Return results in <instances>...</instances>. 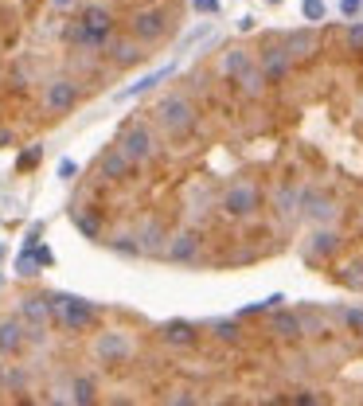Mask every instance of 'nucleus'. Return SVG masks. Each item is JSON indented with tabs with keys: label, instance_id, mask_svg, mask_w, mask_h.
<instances>
[{
	"label": "nucleus",
	"instance_id": "f257e3e1",
	"mask_svg": "<svg viewBox=\"0 0 363 406\" xmlns=\"http://www.w3.org/2000/svg\"><path fill=\"white\" fill-rule=\"evenodd\" d=\"M157 121L172 141H188V137H195V129H199V114H195V106L184 94H164L160 98L157 102Z\"/></svg>",
	"mask_w": 363,
	"mask_h": 406
},
{
	"label": "nucleus",
	"instance_id": "f03ea898",
	"mask_svg": "<svg viewBox=\"0 0 363 406\" xmlns=\"http://www.w3.org/2000/svg\"><path fill=\"white\" fill-rule=\"evenodd\" d=\"M47 305H51V317L67 328V332H86L98 324V309L82 297H71V293H47Z\"/></svg>",
	"mask_w": 363,
	"mask_h": 406
},
{
	"label": "nucleus",
	"instance_id": "7ed1b4c3",
	"mask_svg": "<svg viewBox=\"0 0 363 406\" xmlns=\"http://www.w3.org/2000/svg\"><path fill=\"white\" fill-rule=\"evenodd\" d=\"M118 145H121V153L129 156L137 168L141 164H153L157 160V133L148 129L145 121H129V125H121V133H118Z\"/></svg>",
	"mask_w": 363,
	"mask_h": 406
},
{
	"label": "nucleus",
	"instance_id": "20e7f679",
	"mask_svg": "<svg viewBox=\"0 0 363 406\" xmlns=\"http://www.w3.org/2000/svg\"><path fill=\"white\" fill-rule=\"evenodd\" d=\"M258 207H262V191H258V184H250V180H239V184H230L227 191H223V200H219V211L227 219H254Z\"/></svg>",
	"mask_w": 363,
	"mask_h": 406
},
{
	"label": "nucleus",
	"instance_id": "39448f33",
	"mask_svg": "<svg viewBox=\"0 0 363 406\" xmlns=\"http://www.w3.org/2000/svg\"><path fill=\"white\" fill-rule=\"evenodd\" d=\"M172 32V12L168 8H160V4H153V8H137L133 16H129V36L141 39V43H160V39Z\"/></svg>",
	"mask_w": 363,
	"mask_h": 406
},
{
	"label": "nucleus",
	"instance_id": "423d86ee",
	"mask_svg": "<svg viewBox=\"0 0 363 406\" xmlns=\"http://www.w3.org/2000/svg\"><path fill=\"white\" fill-rule=\"evenodd\" d=\"M78 98H82V90H78L74 78H51V83L43 86V109H47L51 118L71 114V109L78 106Z\"/></svg>",
	"mask_w": 363,
	"mask_h": 406
},
{
	"label": "nucleus",
	"instance_id": "0eeeda50",
	"mask_svg": "<svg viewBox=\"0 0 363 406\" xmlns=\"http://www.w3.org/2000/svg\"><path fill=\"white\" fill-rule=\"evenodd\" d=\"M254 59H258V67H262V74H266L270 86L285 83L289 71H293V59H289V51H285V43H262Z\"/></svg>",
	"mask_w": 363,
	"mask_h": 406
},
{
	"label": "nucleus",
	"instance_id": "6e6552de",
	"mask_svg": "<svg viewBox=\"0 0 363 406\" xmlns=\"http://www.w3.org/2000/svg\"><path fill=\"white\" fill-rule=\"evenodd\" d=\"M199 254H204V235L199 231H180V235L168 239V246H164L160 258L172 266H192V262H199Z\"/></svg>",
	"mask_w": 363,
	"mask_h": 406
},
{
	"label": "nucleus",
	"instance_id": "1a4fd4ad",
	"mask_svg": "<svg viewBox=\"0 0 363 406\" xmlns=\"http://www.w3.org/2000/svg\"><path fill=\"white\" fill-rule=\"evenodd\" d=\"M98 176L102 180H133L137 176V164L129 156L121 153V145H106L102 153H98Z\"/></svg>",
	"mask_w": 363,
	"mask_h": 406
},
{
	"label": "nucleus",
	"instance_id": "9d476101",
	"mask_svg": "<svg viewBox=\"0 0 363 406\" xmlns=\"http://www.w3.org/2000/svg\"><path fill=\"white\" fill-rule=\"evenodd\" d=\"M113 67H121V71H129V67H137V63H145L148 59V51H145V43L141 39H133V36H125V39H109V47L102 51Z\"/></svg>",
	"mask_w": 363,
	"mask_h": 406
},
{
	"label": "nucleus",
	"instance_id": "9b49d317",
	"mask_svg": "<svg viewBox=\"0 0 363 406\" xmlns=\"http://www.w3.org/2000/svg\"><path fill=\"white\" fill-rule=\"evenodd\" d=\"M94 356L102 363H125V359L133 356V340L125 332H102L94 340Z\"/></svg>",
	"mask_w": 363,
	"mask_h": 406
},
{
	"label": "nucleus",
	"instance_id": "f8f14e48",
	"mask_svg": "<svg viewBox=\"0 0 363 406\" xmlns=\"http://www.w3.org/2000/svg\"><path fill=\"white\" fill-rule=\"evenodd\" d=\"M230 86H234L246 102H262L266 90H270V83H266V74H262V67H258V59L250 63V67H242V71L230 78Z\"/></svg>",
	"mask_w": 363,
	"mask_h": 406
},
{
	"label": "nucleus",
	"instance_id": "ddd939ff",
	"mask_svg": "<svg viewBox=\"0 0 363 406\" xmlns=\"http://www.w3.org/2000/svg\"><path fill=\"white\" fill-rule=\"evenodd\" d=\"M270 332L278 336V340H301V336H309V328H305V317L301 309L293 312V309H274L270 312Z\"/></svg>",
	"mask_w": 363,
	"mask_h": 406
},
{
	"label": "nucleus",
	"instance_id": "4468645a",
	"mask_svg": "<svg viewBox=\"0 0 363 406\" xmlns=\"http://www.w3.org/2000/svg\"><path fill=\"white\" fill-rule=\"evenodd\" d=\"M297 215L309 219V223H324V219L336 215V207L328 195H320L316 188H301V207H297Z\"/></svg>",
	"mask_w": 363,
	"mask_h": 406
},
{
	"label": "nucleus",
	"instance_id": "2eb2a0df",
	"mask_svg": "<svg viewBox=\"0 0 363 406\" xmlns=\"http://www.w3.org/2000/svg\"><path fill=\"white\" fill-rule=\"evenodd\" d=\"M285 51H289V59L297 63V59H313L316 51H320V39H316V32L313 28H293V32H285Z\"/></svg>",
	"mask_w": 363,
	"mask_h": 406
},
{
	"label": "nucleus",
	"instance_id": "dca6fc26",
	"mask_svg": "<svg viewBox=\"0 0 363 406\" xmlns=\"http://www.w3.org/2000/svg\"><path fill=\"white\" fill-rule=\"evenodd\" d=\"M340 242H344V239H340L336 231L320 227V231H313V239L305 242V258H309V262H328V258L340 250Z\"/></svg>",
	"mask_w": 363,
	"mask_h": 406
},
{
	"label": "nucleus",
	"instance_id": "f3484780",
	"mask_svg": "<svg viewBox=\"0 0 363 406\" xmlns=\"http://www.w3.org/2000/svg\"><path fill=\"white\" fill-rule=\"evenodd\" d=\"M24 344H28V324L20 317L0 321V356H20Z\"/></svg>",
	"mask_w": 363,
	"mask_h": 406
},
{
	"label": "nucleus",
	"instance_id": "a211bd4d",
	"mask_svg": "<svg viewBox=\"0 0 363 406\" xmlns=\"http://www.w3.org/2000/svg\"><path fill=\"white\" fill-rule=\"evenodd\" d=\"M20 321L32 324V328H47V321H51L47 293H32V297H20Z\"/></svg>",
	"mask_w": 363,
	"mask_h": 406
},
{
	"label": "nucleus",
	"instance_id": "6ab92c4d",
	"mask_svg": "<svg viewBox=\"0 0 363 406\" xmlns=\"http://www.w3.org/2000/svg\"><path fill=\"white\" fill-rule=\"evenodd\" d=\"M160 340L172 344V348H195L199 344V328H195L192 321H168L160 328Z\"/></svg>",
	"mask_w": 363,
	"mask_h": 406
},
{
	"label": "nucleus",
	"instance_id": "aec40b11",
	"mask_svg": "<svg viewBox=\"0 0 363 406\" xmlns=\"http://www.w3.org/2000/svg\"><path fill=\"white\" fill-rule=\"evenodd\" d=\"M297 207H301V184H293V180L278 184V191H274V215L293 219L297 215Z\"/></svg>",
	"mask_w": 363,
	"mask_h": 406
},
{
	"label": "nucleus",
	"instance_id": "412c9836",
	"mask_svg": "<svg viewBox=\"0 0 363 406\" xmlns=\"http://www.w3.org/2000/svg\"><path fill=\"white\" fill-rule=\"evenodd\" d=\"M137 242H141V254H164V246H168V231H164V223L160 219H148L145 227L137 231Z\"/></svg>",
	"mask_w": 363,
	"mask_h": 406
},
{
	"label": "nucleus",
	"instance_id": "4be33fe9",
	"mask_svg": "<svg viewBox=\"0 0 363 406\" xmlns=\"http://www.w3.org/2000/svg\"><path fill=\"white\" fill-rule=\"evenodd\" d=\"M78 20H82L90 32H102V36H113V28H118V16L109 12L106 4H86L82 12H78Z\"/></svg>",
	"mask_w": 363,
	"mask_h": 406
},
{
	"label": "nucleus",
	"instance_id": "5701e85b",
	"mask_svg": "<svg viewBox=\"0 0 363 406\" xmlns=\"http://www.w3.org/2000/svg\"><path fill=\"white\" fill-rule=\"evenodd\" d=\"M250 63H254V55H250L246 47H230L227 55H223V63H219V71H223V78L230 83V78H234L242 67H250Z\"/></svg>",
	"mask_w": 363,
	"mask_h": 406
},
{
	"label": "nucleus",
	"instance_id": "b1692460",
	"mask_svg": "<svg viewBox=\"0 0 363 406\" xmlns=\"http://www.w3.org/2000/svg\"><path fill=\"white\" fill-rule=\"evenodd\" d=\"M207 332L215 336V340H223V344H239V317H223V321H207Z\"/></svg>",
	"mask_w": 363,
	"mask_h": 406
},
{
	"label": "nucleus",
	"instance_id": "393cba45",
	"mask_svg": "<svg viewBox=\"0 0 363 406\" xmlns=\"http://www.w3.org/2000/svg\"><path fill=\"white\" fill-rule=\"evenodd\" d=\"M71 403H78V406H90L98 398V387H94V379H86V375H74L71 379V394H67Z\"/></svg>",
	"mask_w": 363,
	"mask_h": 406
},
{
	"label": "nucleus",
	"instance_id": "a878e982",
	"mask_svg": "<svg viewBox=\"0 0 363 406\" xmlns=\"http://www.w3.org/2000/svg\"><path fill=\"white\" fill-rule=\"evenodd\" d=\"M71 223L82 231V239H98V235H102V223H98V215H90V211L71 207Z\"/></svg>",
	"mask_w": 363,
	"mask_h": 406
},
{
	"label": "nucleus",
	"instance_id": "bb28decb",
	"mask_svg": "<svg viewBox=\"0 0 363 406\" xmlns=\"http://www.w3.org/2000/svg\"><path fill=\"white\" fill-rule=\"evenodd\" d=\"M168 74H172V67H160L157 74H148L145 83H137V86H129V90H121L118 98H137V94H145V90H153V86H157V83H164Z\"/></svg>",
	"mask_w": 363,
	"mask_h": 406
},
{
	"label": "nucleus",
	"instance_id": "cd10ccee",
	"mask_svg": "<svg viewBox=\"0 0 363 406\" xmlns=\"http://www.w3.org/2000/svg\"><path fill=\"white\" fill-rule=\"evenodd\" d=\"M344 47L351 51V55H363V20H351L348 32H344Z\"/></svg>",
	"mask_w": 363,
	"mask_h": 406
},
{
	"label": "nucleus",
	"instance_id": "c85d7f7f",
	"mask_svg": "<svg viewBox=\"0 0 363 406\" xmlns=\"http://www.w3.org/2000/svg\"><path fill=\"white\" fill-rule=\"evenodd\" d=\"M109 250L125 254V258H141V242L137 235H121V239H109Z\"/></svg>",
	"mask_w": 363,
	"mask_h": 406
},
{
	"label": "nucleus",
	"instance_id": "c756f323",
	"mask_svg": "<svg viewBox=\"0 0 363 406\" xmlns=\"http://www.w3.org/2000/svg\"><path fill=\"white\" fill-rule=\"evenodd\" d=\"M24 387H28V371H24V367H12V363H8V367H4V391L20 394Z\"/></svg>",
	"mask_w": 363,
	"mask_h": 406
},
{
	"label": "nucleus",
	"instance_id": "7c9ffc66",
	"mask_svg": "<svg viewBox=\"0 0 363 406\" xmlns=\"http://www.w3.org/2000/svg\"><path fill=\"white\" fill-rule=\"evenodd\" d=\"M336 317L344 321L348 332H363V305H351V309H336Z\"/></svg>",
	"mask_w": 363,
	"mask_h": 406
},
{
	"label": "nucleus",
	"instance_id": "2f4dec72",
	"mask_svg": "<svg viewBox=\"0 0 363 406\" xmlns=\"http://www.w3.org/2000/svg\"><path fill=\"white\" fill-rule=\"evenodd\" d=\"M328 12V4L324 0H301V16H305V24H320Z\"/></svg>",
	"mask_w": 363,
	"mask_h": 406
},
{
	"label": "nucleus",
	"instance_id": "473e14b6",
	"mask_svg": "<svg viewBox=\"0 0 363 406\" xmlns=\"http://www.w3.org/2000/svg\"><path fill=\"white\" fill-rule=\"evenodd\" d=\"M39 270H43V266H39V262H36V254H32V250L24 246V254L16 258V274H20V277H36Z\"/></svg>",
	"mask_w": 363,
	"mask_h": 406
},
{
	"label": "nucleus",
	"instance_id": "72a5a7b5",
	"mask_svg": "<svg viewBox=\"0 0 363 406\" xmlns=\"http://www.w3.org/2000/svg\"><path fill=\"white\" fill-rule=\"evenodd\" d=\"M340 281H344L348 289H363V258H360V262H351V266H344Z\"/></svg>",
	"mask_w": 363,
	"mask_h": 406
},
{
	"label": "nucleus",
	"instance_id": "f704fd0d",
	"mask_svg": "<svg viewBox=\"0 0 363 406\" xmlns=\"http://www.w3.org/2000/svg\"><path fill=\"white\" fill-rule=\"evenodd\" d=\"M39 156H43V145H32L28 153H20V160H16V168H20V172H32V168L39 164Z\"/></svg>",
	"mask_w": 363,
	"mask_h": 406
},
{
	"label": "nucleus",
	"instance_id": "c9c22d12",
	"mask_svg": "<svg viewBox=\"0 0 363 406\" xmlns=\"http://www.w3.org/2000/svg\"><path fill=\"white\" fill-rule=\"evenodd\" d=\"M28 250L36 254V262H39V266H55V254H51L47 246H39V242H36V246H28Z\"/></svg>",
	"mask_w": 363,
	"mask_h": 406
},
{
	"label": "nucleus",
	"instance_id": "e433bc0d",
	"mask_svg": "<svg viewBox=\"0 0 363 406\" xmlns=\"http://www.w3.org/2000/svg\"><path fill=\"white\" fill-rule=\"evenodd\" d=\"M289 403H293V406H316V403H320V394H313V391H297Z\"/></svg>",
	"mask_w": 363,
	"mask_h": 406
},
{
	"label": "nucleus",
	"instance_id": "4c0bfd02",
	"mask_svg": "<svg viewBox=\"0 0 363 406\" xmlns=\"http://www.w3.org/2000/svg\"><path fill=\"white\" fill-rule=\"evenodd\" d=\"M360 8H363V0H340V12H344V16H351V20L360 16Z\"/></svg>",
	"mask_w": 363,
	"mask_h": 406
},
{
	"label": "nucleus",
	"instance_id": "58836bf2",
	"mask_svg": "<svg viewBox=\"0 0 363 406\" xmlns=\"http://www.w3.org/2000/svg\"><path fill=\"white\" fill-rule=\"evenodd\" d=\"M195 12H204V16H215V12H219V0H195Z\"/></svg>",
	"mask_w": 363,
	"mask_h": 406
},
{
	"label": "nucleus",
	"instance_id": "ea45409f",
	"mask_svg": "<svg viewBox=\"0 0 363 406\" xmlns=\"http://www.w3.org/2000/svg\"><path fill=\"white\" fill-rule=\"evenodd\" d=\"M59 176L63 180H74V176H78V164H74V160H59Z\"/></svg>",
	"mask_w": 363,
	"mask_h": 406
},
{
	"label": "nucleus",
	"instance_id": "a19ab883",
	"mask_svg": "<svg viewBox=\"0 0 363 406\" xmlns=\"http://www.w3.org/2000/svg\"><path fill=\"white\" fill-rule=\"evenodd\" d=\"M39 235H43V223H36V227L28 231V239H24V246H36V242H39Z\"/></svg>",
	"mask_w": 363,
	"mask_h": 406
},
{
	"label": "nucleus",
	"instance_id": "79ce46f5",
	"mask_svg": "<svg viewBox=\"0 0 363 406\" xmlns=\"http://www.w3.org/2000/svg\"><path fill=\"white\" fill-rule=\"evenodd\" d=\"M74 0H51V8H71Z\"/></svg>",
	"mask_w": 363,
	"mask_h": 406
},
{
	"label": "nucleus",
	"instance_id": "37998d69",
	"mask_svg": "<svg viewBox=\"0 0 363 406\" xmlns=\"http://www.w3.org/2000/svg\"><path fill=\"white\" fill-rule=\"evenodd\" d=\"M4 359V356H0ZM4 367H8V363H0V391H4Z\"/></svg>",
	"mask_w": 363,
	"mask_h": 406
},
{
	"label": "nucleus",
	"instance_id": "c03bdc74",
	"mask_svg": "<svg viewBox=\"0 0 363 406\" xmlns=\"http://www.w3.org/2000/svg\"><path fill=\"white\" fill-rule=\"evenodd\" d=\"M0 258H4V246H0Z\"/></svg>",
	"mask_w": 363,
	"mask_h": 406
},
{
	"label": "nucleus",
	"instance_id": "a18cd8bd",
	"mask_svg": "<svg viewBox=\"0 0 363 406\" xmlns=\"http://www.w3.org/2000/svg\"><path fill=\"white\" fill-rule=\"evenodd\" d=\"M270 4H281V0H270Z\"/></svg>",
	"mask_w": 363,
	"mask_h": 406
}]
</instances>
